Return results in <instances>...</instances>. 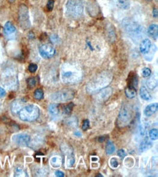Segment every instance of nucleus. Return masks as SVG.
<instances>
[{"mask_svg":"<svg viewBox=\"0 0 158 177\" xmlns=\"http://www.w3.org/2000/svg\"><path fill=\"white\" fill-rule=\"evenodd\" d=\"M125 94L126 95V97L130 99L135 97L136 95V90L133 88H130V87H127L125 90Z\"/></svg>","mask_w":158,"mask_h":177,"instance_id":"obj_25","label":"nucleus"},{"mask_svg":"<svg viewBox=\"0 0 158 177\" xmlns=\"http://www.w3.org/2000/svg\"><path fill=\"white\" fill-rule=\"evenodd\" d=\"M3 83L8 88L12 89L16 85L17 83V78L15 75H4V78H3Z\"/></svg>","mask_w":158,"mask_h":177,"instance_id":"obj_12","label":"nucleus"},{"mask_svg":"<svg viewBox=\"0 0 158 177\" xmlns=\"http://www.w3.org/2000/svg\"><path fill=\"white\" fill-rule=\"evenodd\" d=\"M110 166L112 168H117L118 166H119V162L116 158H111L110 160Z\"/></svg>","mask_w":158,"mask_h":177,"instance_id":"obj_36","label":"nucleus"},{"mask_svg":"<svg viewBox=\"0 0 158 177\" xmlns=\"http://www.w3.org/2000/svg\"><path fill=\"white\" fill-rule=\"evenodd\" d=\"M124 21L123 25H124L125 28L126 29V31L130 36H133V37L140 36L141 33L144 31V28H142L141 25H139L135 22L130 21L129 20H125Z\"/></svg>","mask_w":158,"mask_h":177,"instance_id":"obj_6","label":"nucleus"},{"mask_svg":"<svg viewBox=\"0 0 158 177\" xmlns=\"http://www.w3.org/2000/svg\"><path fill=\"white\" fill-rule=\"evenodd\" d=\"M18 15H19V23L20 27L24 30L29 28L31 24L30 20H29V10L26 6L20 5L19 7V12H18Z\"/></svg>","mask_w":158,"mask_h":177,"instance_id":"obj_7","label":"nucleus"},{"mask_svg":"<svg viewBox=\"0 0 158 177\" xmlns=\"http://www.w3.org/2000/svg\"><path fill=\"white\" fill-rule=\"evenodd\" d=\"M39 54L43 58L49 59L56 54V49L50 44H44L41 45L39 48Z\"/></svg>","mask_w":158,"mask_h":177,"instance_id":"obj_8","label":"nucleus"},{"mask_svg":"<svg viewBox=\"0 0 158 177\" xmlns=\"http://www.w3.org/2000/svg\"><path fill=\"white\" fill-rule=\"evenodd\" d=\"M15 176H27V175L26 174L25 171H24L23 168L18 167L15 168Z\"/></svg>","mask_w":158,"mask_h":177,"instance_id":"obj_30","label":"nucleus"},{"mask_svg":"<svg viewBox=\"0 0 158 177\" xmlns=\"http://www.w3.org/2000/svg\"><path fill=\"white\" fill-rule=\"evenodd\" d=\"M90 128V122L88 120H85L82 123V128L83 131H87L88 128Z\"/></svg>","mask_w":158,"mask_h":177,"instance_id":"obj_34","label":"nucleus"},{"mask_svg":"<svg viewBox=\"0 0 158 177\" xmlns=\"http://www.w3.org/2000/svg\"><path fill=\"white\" fill-rule=\"evenodd\" d=\"M152 48V42L148 39H144L141 42L139 46V49L142 54H148Z\"/></svg>","mask_w":158,"mask_h":177,"instance_id":"obj_13","label":"nucleus"},{"mask_svg":"<svg viewBox=\"0 0 158 177\" xmlns=\"http://www.w3.org/2000/svg\"><path fill=\"white\" fill-rule=\"evenodd\" d=\"M74 97V92L70 89H63L50 95V99L56 102H66L71 100Z\"/></svg>","mask_w":158,"mask_h":177,"instance_id":"obj_5","label":"nucleus"},{"mask_svg":"<svg viewBox=\"0 0 158 177\" xmlns=\"http://www.w3.org/2000/svg\"><path fill=\"white\" fill-rule=\"evenodd\" d=\"M12 140L18 145L26 147V146H28L29 144L30 143L31 137L27 134H18L13 136L12 137Z\"/></svg>","mask_w":158,"mask_h":177,"instance_id":"obj_10","label":"nucleus"},{"mask_svg":"<svg viewBox=\"0 0 158 177\" xmlns=\"http://www.w3.org/2000/svg\"><path fill=\"white\" fill-rule=\"evenodd\" d=\"M111 78H109V75H104L97 77L96 80L90 82L87 86V90L89 92H96V91L100 90L104 87H106L109 83H110Z\"/></svg>","mask_w":158,"mask_h":177,"instance_id":"obj_4","label":"nucleus"},{"mask_svg":"<svg viewBox=\"0 0 158 177\" xmlns=\"http://www.w3.org/2000/svg\"><path fill=\"white\" fill-rule=\"evenodd\" d=\"M23 102L22 100H16L12 104L11 110L13 113H17L23 108Z\"/></svg>","mask_w":158,"mask_h":177,"instance_id":"obj_19","label":"nucleus"},{"mask_svg":"<svg viewBox=\"0 0 158 177\" xmlns=\"http://www.w3.org/2000/svg\"><path fill=\"white\" fill-rule=\"evenodd\" d=\"M111 92H112V90H111V88L103 89L100 93L98 94V99L100 101L106 100V99H107L108 98L110 97Z\"/></svg>","mask_w":158,"mask_h":177,"instance_id":"obj_15","label":"nucleus"},{"mask_svg":"<svg viewBox=\"0 0 158 177\" xmlns=\"http://www.w3.org/2000/svg\"><path fill=\"white\" fill-rule=\"evenodd\" d=\"M106 140V136H103V137H99V139H98V141H99V142H104Z\"/></svg>","mask_w":158,"mask_h":177,"instance_id":"obj_41","label":"nucleus"},{"mask_svg":"<svg viewBox=\"0 0 158 177\" xmlns=\"http://www.w3.org/2000/svg\"><path fill=\"white\" fill-rule=\"evenodd\" d=\"M48 111L49 113L53 116H56L59 114L60 110H59V106L57 104H51L50 105L49 107H48Z\"/></svg>","mask_w":158,"mask_h":177,"instance_id":"obj_21","label":"nucleus"},{"mask_svg":"<svg viewBox=\"0 0 158 177\" xmlns=\"http://www.w3.org/2000/svg\"><path fill=\"white\" fill-rule=\"evenodd\" d=\"M148 34L153 39H157L158 37V25L157 24H152L148 28Z\"/></svg>","mask_w":158,"mask_h":177,"instance_id":"obj_16","label":"nucleus"},{"mask_svg":"<svg viewBox=\"0 0 158 177\" xmlns=\"http://www.w3.org/2000/svg\"><path fill=\"white\" fill-rule=\"evenodd\" d=\"M146 1H151V0H146Z\"/></svg>","mask_w":158,"mask_h":177,"instance_id":"obj_44","label":"nucleus"},{"mask_svg":"<svg viewBox=\"0 0 158 177\" xmlns=\"http://www.w3.org/2000/svg\"><path fill=\"white\" fill-rule=\"evenodd\" d=\"M61 160L58 157H53L50 160V163L53 167H59L61 165Z\"/></svg>","mask_w":158,"mask_h":177,"instance_id":"obj_29","label":"nucleus"},{"mask_svg":"<svg viewBox=\"0 0 158 177\" xmlns=\"http://www.w3.org/2000/svg\"><path fill=\"white\" fill-rule=\"evenodd\" d=\"M62 149L63 153L66 156V166L68 168H71L75 162L72 149L66 145L63 146Z\"/></svg>","mask_w":158,"mask_h":177,"instance_id":"obj_11","label":"nucleus"},{"mask_svg":"<svg viewBox=\"0 0 158 177\" xmlns=\"http://www.w3.org/2000/svg\"><path fill=\"white\" fill-rule=\"evenodd\" d=\"M74 104H72V103H70V104L67 105L65 106V107L63 108V113H64L65 114H69V113H71Z\"/></svg>","mask_w":158,"mask_h":177,"instance_id":"obj_31","label":"nucleus"},{"mask_svg":"<svg viewBox=\"0 0 158 177\" xmlns=\"http://www.w3.org/2000/svg\"><path fill=\"white\" fill-rule=\"evenodd\" d=\"M37 68H38V67H37V65L34 64V63H32V64L29 65L28 69L29 70V72H31V73H34V72L37 71Z\"/></svg>","mask_w":158,"mask_h":177,"instance_id":"obj_35","label":"nucleus"},{"mask_svg":"<svg viewBox=\"0 0 158 177\" xmlns=\"http://www.w3.org/2000/svg\"><path fill=\"white\" fill-rule=\"evenodd\" d=\"M34 97L36 99H38V100H40V99H42L44 97L43 91H42L41 89H36V90L34 91Z\"/></svg>","mask_w":158,"mask_h":177,"instance_id":"obj_28","label":"nucleus"},{"mask_svg":"<svg viewBox=\"0 0 158 177\" xmlns=\"http://www.w3.org/2000/svg\"><path fill=\"white\" fill-rule=\"evenodd\" d=\"M55 175H56V176H58V177H63L64 176V173L62 172V171H57L55 172Z\"/></svg>","mask_w":158,"mask_h":177,"instance_id":"obj_39","label":"nucleus"},{"mask_svg":"<svg viewBox=\"0 0 158 177\" xmlns=\"http://www.w3.org/2000/svg\"><path fill=\"white\" fill-rule=\"evenodd\" d=\"M53 7H54V0H49L47 1V8L49 11H52L53 9Z\"/></svg>","mask_w":158,"mask_h":177,"instance_id":"obj_37","label":"nucleus"},{"mask_svg":"<svg viewBox=\"0 0 158 177\" xmlns=\"http://www.w3.org/2000/svg\"><path fill=\"white\" fill-rule=\"evenodd\" d=\"M66 10L68 15L74 18H77L83 13V4L79 0H68L66 4Z\"/></svg>","mask_w":158,"mask_h":177,"instance_id":"obj_3","label":"nucleus"},{"mask_svg":"<svg viewBox=\"0 0 158 177\" xmlns=\"http://www.w3.org/2000/svg\"><path fill=\"white\" fill-rule=\"evenodd\" d=\"M153 17L154 18H157V16H158V12H157V9H154L153 10Z\"/></svg>","mask_w":158,"mask_h":177,"instance_id":"obj_42","label":"nucleus"},{"mask_svg":"<svg viewBox=\"0 0 158 177\" xmlns=\"http://www.w3.org/2000/svg\"><path fill=\"white\" fill-rule=\"evenodd\" d=\"M150 77V76H149ZM157 85V79L156 77H150L148 80L147 81V86L149 89H154Z\"/></svg>","mask_w":158,"mask_h":177,"instance_id":"obj_23","label":"nucleus"},{"mask_svg":"<svg viewBox=\"0 0 158 177\" xmlns=\"http://www.w3.org/2000/svg\"><path fill=\"white\" fill-rule=\"evenodd\" d=\"M116 3L117 6L123 10H128L130 8V0H116Z\"/></svg>","mask_w":158,"mask_h":177,"instance_id":"obj_20","label":"nucleus"},{"mask_svg":"<svg viewBox=\"0 0 158 177\" xmlns=\"http://www.w3.org/2000/svg\"><path fill=\"white\" fill-rule=\"evenodd\" d=\"M152 147V143L147 139H145L141 142L140 146H139V149L141 152H145V151L148 150Z\"/></svg>","mask_w":158,"mask_h":177,"instance_id":"obj_18","label":"nucleus"},{"mask_svg":"<svg viewBox=\"0 0 158 177\" xmlns=\"http://www.w3.org/2000/svg\"><path fill=\"white\" fill-rule=\"evenodd\" d=\"M149 136L150 140H157L158 138V131L157 128H152V129L149 131Z\"/></svg>","mask_w":158,"mask_h":177,"instance_id":"obj_27","label":"nucleus"},{"mask_svg":"<svg viewBox=\"0 0 158 177\" xmlns=\"http://www.w3.org/2000/svg\"><path fill=\"white\" fill-rule=\"evenodd\" d=\"M117 155L120 158H124L125 156H126V152H125V151L123 149H119L117 151Z\"/></svg>","mask_w":158,"mask_h":177,"instance_id":"obj_38","label":"nucleus"},{"mask_svg":"<svg viewBox=\"0 0 158 177\" xmlns=\"http://www.w3.org/2000/svg\"><path fill=\"white\" fill-rule=\"evenodd\" d=\"M137 86H138V78L135 75L130 76V81H128V87L133 88L136 90Z\"/></svg>","mask_w":158,"mask_h":177,"instance_id":"obj_22","label":"nucleus"},{"mask_svg":"<svg viewBox=\"0 0 158 177\" xmlns=\"http://www.w3.org/2000/svg\"><path fill=\"white\" fill-rule=\"evenodd\" d=\"M39 116V109L34 105L25 106L18 112L20 119L23 121H34L38 118Z\"/></svg>","mask_w":158,"mask_h":177,"instance_id":"obj_2","label":"nucleus"},{"mask_svg":"<svg viewBox=\"0 0 158 177\" xmlns=\"http://www.w3.org/2000/svg\"><path fill=\"white\" fill-rule=\"evenodd\" d=\"M27 84H28L29 87L32 88V87H34V86L37 84V80H36V78H34V77L29 78H28V80H27Z\"/></svg>","mask_w":158,"mask_h":177,"instance_id":"obj_32","label":"nucleus"},{"mask_svg":"<svg viewBox=\"0 0 158 177\" xmlns=\"http://www.w3.org/2000/svg\"><path fill=\"white\" fill-rule=\"evenodd\" d=\"M157 109H158L157 103H152V104L147 105L145 109H144V115L147 117L152 116V115H154V113L157 112Z\"/></svg>","mask_w":158,"mask_h":177,"instance_id":"obj_14","label":"nucleus"},{"mask_svg":"<svg viewBox=\"0 0 158 177\" xmlns=\"http://www.w3.org/2000/svg\"><path fill=\"white\" fill-rule=\"evenodd\" d=\"M4 29L5 32L7 34H12L15 31V26L10 23V22H7V23H5Z\"/></svg>","mask_w":158,"mask_h":177,"instance_id":"obj_24","label":"nucleus"},{"mask_svg":"<svg viewBox=\"0 0 158 177\" xmlns=\"http://www.w3.org/2000/svg\"><path fill=\"white\" fill-rule=\"evenodd\" d=\"M115 151V147L112 142L109 141L106 146V152L107 155H111Z\"/></svg>","mask_w":158,"mask_h":177,"instance_id":"obj_26","label":"nucleus"},{"mask_svg":"<svg viewBox=\"0 0 158 177\" xmlns=\"http://www.w3.org/2000/svg\"><path fill=\"white\" fill-rule=\"evenodd\" d=\"M118 120H119L120 126H126L130 123V120H131V115H130V110L128 108L124 107L122 108L119 113Z\"/></svg>","mask_w":158,"mask_h":177,"instance_id":"obj_9","label":"nucleus"},{"mask_svg":"<svg viewBox=\"0 0 158 177\" xmlns=\"http://www.w3.org/2000/svg\"><path fill=\"white\" fill-rule=\"evenodd\" d=\"M15 1V0H9L10 2H14Z\"/></svg>","mask_w":158,"mask_h":177,"instance_id":"obj_43","label":"nucleus"},{"mask_svg":"<svg viewBox=\"0 0 158 177\" xmlns=\"http://www.w3.org/2000/svg\"><path fill=\"white\" fill-rule=\"evenodd\" d=\"M139 94L142 99L145 101H149L152 99V96L145 87H141L139 91Z\"/></svg>","mask_w":158,"mask_h":177,"instance_id":"obj_17","label":"nucleus"},{"mask_svg":"<svg viewBox=\"0 0 158 177\" xmlns=\"http://www.w3.org/2000/svg\"><path fill=\"white\" fill-rule=\"evenodd\" d=\"M151 73H152V71H151V70L149 68H144L142 70V74H143L144 77H145V78L150 76Z\"/></svg>","mask_w":158,"mask_h":177,"instance_id":"obj_33","label":"nucleus"},{"mask_svg":"<svg viewBox=\"0 0 158 177\" xmlns=\"http://www.w3.org/2000/svg\"><path fill=\"white\" fill-rule=\"evenodd\" d=\"M82 73L80 70L73 66H67V68H63L61 72V78L64 83L74 84L81 79Z\"/></svg>","mask_w":158,"mask_h":177,"instance_id":"obj_1","label":"nucleus"},{"mask_svg":"<svg viewBox=\"0 0 158 177\" xmlns=\"http://www.w3.org/2000/svg\"><path fill=\"white\" fill-rule=\"evenodd\" d=\"M5 94H6V92H5V89L2 88V87H0V98L5 97Z\"/></svg>","mask_w":158,"mask_h":177,"instance_id":"obj_40","label":"nucleus"}]
</instances>
